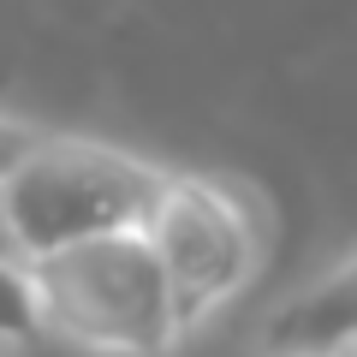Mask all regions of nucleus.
Segmentation results:
<instances>
[{
	"instance_id": "obj_1",
	"label": "nucleus",
	"mask_w": 357,
	"mask_h": 357,
	"mask_svg": "<svg viewBox=\"0 0 357 357\" xmlns=\"http://www.w3.org/2000/svg\"><path fill=\"white\" fill-rule=\"evenodd\" d=\"M36 333L84 357H173L185 345L173 292L143 227L96 232L60 250L24 256Z\"/></svg>"
},
{
	"instance_id": "obj_2",
	"label": "nucleus",
	"mask_w": 357,
	"mask_h": 357,
	"mask_svg": "<svg viewBox=\"0 0 357 357\" xmlns=\"http://www.w3.org/2000/svg\"><path fill=\"white\" fill-rule=\"evenodd\" d=\"M137 227L167 274L185 340H197L220 310L238 304L274 250L268 197L250 178L208 173V167H167Z\"/></svg>"
},
{
	"instance_id": "obj_3",
	"label": "nucleus",
	"mask_w": 357,
	"mask_h": 357,
	"mask_svg": "<svg viewBox=\"0 0 357 357\" xmlns=\"http://www.w3.org/2000/svg\"><path fill=\"white\" fill-rule=\"evenodd\" d=\"M167 161L84 131H42L6 173H0V227L13 256H42L96 232L137 227L161 185Z\"/></svg>"
},
{
	"instance_id": "obj_4",
	"label": "nucleus",
	"mask_w": 357,
	"mask_h": 357,
	"mask_svg": "<svg viewBox=\"0 0 357 357\" xmlns=\"http://www.w3.org/2000/svg\"><path fill=\"white\" fill-rule=\"evenodd\" d=\"M262 357H357V250L268 316Z\"/></svg>"
},
{
	"instance_id": "obj_5",
	"label": "nucleus",
	"mask_w": 357,
	"mask_h": 357,
	"mask_svg": "<svg viewBox=\"0 0 357 357\" xmlns=\"http://www.w3.org/2000/svg\"><path fill=\"white\" fill-rule=\"evenodd\" d=\"M0 340H18V345H36V340H42L18 256H0Z\"/></svg>"
},
{
	"instance_id": "obj_6",
	"label": "nucleus",
	"mask_w": 357,
	"mask_h": 357,
	"mask_svg": "<svg viewBox=\"0 0 357 357\" xmlns=\"http://www.w3.org/2000/svg\"><path fill=\"white\" fill-rule=\"evenodd\" d=\"M42 119H30V114H6V107H0V173H6V167L18 161V155L30 149V143L42 137Z\"/></svg>"
},
{
	"instance_id": "obj_7",
	"label": "nucleus",
	"mask_w": 357,
	"mask_h": 357,
	"mask_svg": "<svg viewBox=\"0 0 357 357\" xmlns=\"http://www.w3.org/2000/svg\"><path fill=\"white\" fill-rule=\"evenodd\" d=\"M0 357H24V345H18V340H0Z\"/></svg>"
}]
</instances>
